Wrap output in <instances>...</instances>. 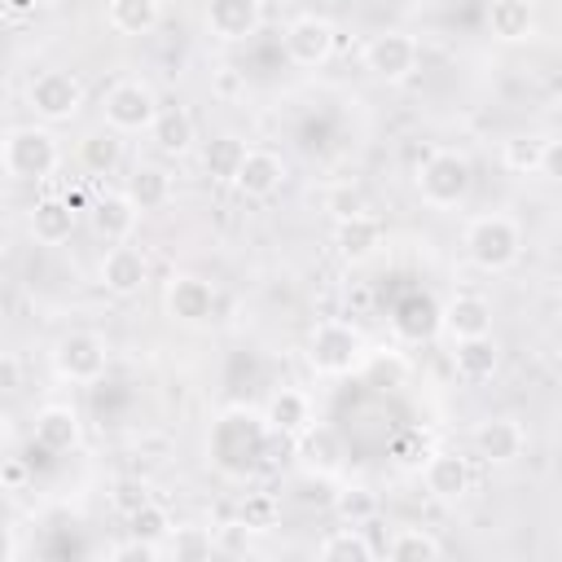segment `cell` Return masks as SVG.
Masks as SVG:
<instances>
[{"mask_svg": "<svg viewBox=\"0 0 562 562\" xmlns=\"http://www.w3.org/2000/svg\"><path fill=\"white\" fill-rule=\"evenodd\" d=\"M334 44H338V31H334V22L329 18H321V13H299V18H290L285 22V31H281V48H285V57L294 61V66H325L329 57H334Z\"/></svg>", "mask_w": 562, "mask_h": 562, "instance_id": "9c48e42d", "label": "cell"}, {"mask_svg": "<svg viewBox=\"0 0 562 562\" xmlns=\"http://www.w3.org/2000/svg\"><path fill=\"white\" fill-rule=\"evenodd\" d=\"M105 558H110V562H158V558H162V544L140 540V536H127L123 544L105 549Z\"/></svg>", "mask_w": 562, "mask_h": 562, "instance_id": "ab89813d", "label": "cell"}, {"mask_svg": "<svg viewBox=\"0 0 562 562\" xmlns=\"http://www.w3.org/2000/svg\"><path fill=\"white\" fill-rule=\"evenodd\" d=\"M342 439H338V430L334 426H325V422H312L303 435H299V465L312 474V479H329V474H338L342 470Z\"/></svg>", "mask_w": 562, "mask_h": 562, "instance_id": "7402d4cb", "label": "cell"}, {"mask_svg": "<svg viewBox=\"0 0 562 562\" xmlns=\"http://www.w3.org/2000/svg\"><path fill=\"white\" fill-rule=\"evenodd\" d=\"M97 277L114 299H136L149 285V255L132 241H114V246H105Z\"/></svg>", "mask_w": 562, "mask_h": 562, "instance_id": "8fae6325", "label": "cell"}, {"mask_svg": "<svg viewBox=\"0 0 562 562\" xmlns=\"http://www.w3.org/2000/svg\"><path fill=\"white\" fill-rule=\"evenodd\" d=\"M417 198L435 211H457L474 193V167L461 149H430L413 171Z\"/></svg>", "mask_w": 562, "mask_h": 562, "instance_id": "3957f363", "label": "cell"}, {"mask_svg": "<svg viewBox=\"0 0 562 562\" xmlns=\"http://www.w3.org/2000/svg\"><path fill=\"white\" fill-rule=\"evenodd\" d=\"M149 501H154V496H149V487H145L140 479H119L114 492H110V505H114L123 518H132V514H136L140 505H149Z\"/></svg>", "mask_w": 562, "mask_h": 562, "instance_id": "74e56055", "label": "cell"}, {"mask_svg": "<svg viewBox=\"0 0 562 562\" xmlns=\"http://www.w3.org/2000/svg\"><path fill=\"white\" fill-rule=\"evenodd\" d=\"M382 241H386V228H382V220H378L373 211H360V215H351V220H338V228H334V250H338L347 263L373 259V255L382 250Z\"/></svg>", "mask_w": 562, "mask_h": 562, "instance_id": "ffe728a7", "label": "cell"}, {"mask_svg": "<svg viewBox=\"0 0 562 562\" xmlns=\"http://www.w3.org/2000/svg\"><path fill=\"white\" fill-rule=\"evenodd\" d=\"M26 105L40 123L57 127V123H70L79 110H83V83L75 70H40L31 83H26Z\"/></svg>", "mask_w": 562, "mask_h": 562, "instance_id": "ba28073f", "label": "cell"}, {"mask_svg": "<svg viewBox=\"0 0 562 562\" xmlns=\"http://www.w3.org/2000/svg\"><path fill=\"white\" fill-rule=\"evenodd\" d=\"M158 92H154V83L149 79H136V75H127V79H119V83H110L105 88V97H101V119L114 127V132H149L154 127V119H158Z\"/></svg>", "mask_w": 562, "mask_h": 562, "instance_id": "52a82bcc", "label": "cell"}, {"mask_svg": "<svg viewBox=\"0 0 562 562\" xmlns=\"http://www.w3.org/2000/svg\"><path fill=\"white\" fill-rule=\"evenodd\" d=\"M140 215H145V211L132 202V193H127V189H114V193H101V198L88 206V228H92V237L105 241V246L132 241Z\"/></svg>", "mask_w": 562, "mask_h": 562, "instance_id": "5bb4252c", "label": "cell"}, {"mask_svg": "<svg viewBox=\"0 0 562 562\" xmlns=\"http://www.w3.org/2000/svg\"><path fill=\"white\" fill-rule=\"evenodd\" d=\"M325 206L334 211V220H351V215L369 211V206H364V193H360L356 184H338V189H329V193H325Z\"/></svg>", "mask_w": 562, "mask_h": 562, "instance_id": "60d3db41", "label": "cell"}, {"mask_svg": "<svg viewBox=\"0 0 562 562\" xmlns=\"http://www.w3.org/2000/svg\"><path fill=\"white\" fill-rule=\"evenodd\" d=\"M391 329L404 338V342H426L443 329V307L426 294H404L391 312Z\"/></svg>", "mask_w": 562, "mask_h": 562, "instance_id": "cb8c5ba5", "label": "cell"}, {"mask_svg": "<svg viewBox=\"0 0 562 562\" xmlns=\"http://www.w3.org/2000/svg\"><path fill=\"white\" fill-rule=\"evenodd\" d=\"M171 514L158 505V501H149V505H140L132 518H127V531L132 536H140V540H154V544H162L167 536H171Z\"/></svg>", "mask_w": 562, "mask_h": 562, "instance_id": "8d00e7d4", "label": "cell"}, {"mask_svg": "<svg viewBox=\"0 0 562 562\" xmlns=\"http://www.w3.org/2000/svg\"><path fill=\"white\" fill-rule=\"evenodd\" d=\"M149 140H154V149L162 158H184L193 149V140H198V123H193V114L184 105H162L154 127H149Z\"/></svg>", "mask_w": 562, "mask_h": 562, "instance_id": "d4e9b609", "label": "cell"}, {"mask_svg": "<svg viewBox=\"0 0 562 562\" xmlns=\"http://www.w3.org/2000/svg\"><path fill=\"white\" fill-rule=\"evenodd\" d=\"M422 483L435 501L443 505H457L465 501V492L474 487V470H470V457L461 452H430L426 465H422Z\"/></svg>", "mask_w": 562, "mask_h": 562, "instance_id": "2e32d148", "label": "cell"}, {"mask_svg": "<svg viewBox=\"0 0 562 562\" xmlns=\"http://www.w3.org/2000/svg\"><path fill=\"white\" fill-rule=\"evenodd\" d=\"M334 509H338V518H342V522L364 527V522L378 514V496H373L364 483H351V487L334 492Z\"/></svg>", "mask_w": 562, "mask_h": 562, "instance_id": "d590c367", "label": "cell"}, {"mask_svg": "<svg viewBox=\"0 0 562 562\" xmlns=\"http://www.w3.org/2000/svg\"><path fill=\"white\" fill-rule=\"evenodd\" d=\"M452 369L465 386H483L496 378L501 369V347L492 334H479V338H457L452 342Z\"/></svg>", "mask_w": 562, "mask_h": 562, "instance_id": "603a6c76", "label": "cell"}, {"mask_svg": "<svg viewBox=\"0 0 562 562\" xmlns=\"http://www.w3.org/2000/svg\"><path fill=\"white\" fill-rule=\"evenodd\" d=\"M470 263L479 272H509L522 255V224L505 211H487V215H474L465 224V237H461Z\"/></svg>", "mask_w": 562, "mask_h": 562, "instance_id": "277c9868", "label": "cell"}, {"mask_svg": "<svg viewBox=\"0 0 562 562\" xmlns=\"http://www.w3.org/2000/svg\"><path fill=\"white\" fill-rule=\"evenodd\" d=\"M31 4H53V0H31Z\"/></svg>", "mask_w": 562, "mask_h": 562, "instance_id": "7dc6e473", "label": "cell"}, {"mask_svg": "<svg viewBox=\"0 0 562 562\" xmlns=\"http://www.w3.org/2000/svg\"><path fill=\"white\" fill-rule=\"evenodd\" d=\"M211 553H220V544L206 527H171V536L162 540V558L171 562H206Z\"/></svg>", "mask_w": 562, "mask_h": 562, "instance_id": "836d02e7", "label": "cell"}, {"mask_svg": "<svg viewBox=\"0 0 562 562\" xmlns=\"http://www.w3.org/2000/svg\"><path fill=\"white\" fill-rule=\"evenodd\" d=\"M0 162H4V176L9 180H22V184H40L48 176H57L61 167V145L53 136L48 123H18L4 132V149H0Z\"/></svg>", "mask_w": 562, "mask_h": 562, "instance_id": "7a4b0ae2", "label": "cell"}, {"mask_svg": "<svg viewBox=\"0 0 562 562\" xmlns=\"http://www.w3.org/2000/svg\"><path fill=\"white\" fill-rule=\"evenodd\" d=\"M470 448H474V457H483L487 465H509V461H518V457L527 452V430H522L518 417L496 413V417L474 422Z\"/></svg>", "mask_w": 562, "mask_h": 562, "instance_id": "7c38bea8", "label": "cell"}, {"mask_svg": "<svg viewBox=\"0 0 562 562\" xmlns=\"http://www.w3.org/2000/svg\"><path fill=\"white\" fill-rule=\"evenodd\" d=\"M202 22L220 44H246L263 26V0H206Z\"/></svg>", "mask_w": 562, "mask_h": 562, "instance_id": "4fadbf2b", "label": "cell"}, {"mask_svg": "<svg viewBox=\"0 0 562 562\" xmlns=\"http://www.w3.org/2000/svg\"><path fill=\"white\" fill-rule=\"evenodd\" d=\"M246 154H250V145H246L241 136L220 132V136H211V140L202 145V171H206L211 180H220V184H233L237 171H241V162H246Z\"/></svg>", "mask_w": 562, "mask_h": 562, "instance_id": "f546056e", "label": "cell"}, {"mask_svg": "<svg viewBox=\"0 0 562 562\" xmlns=\"http://www.w3.org/2000/svg\"><path fill=\"white\" fill-rule=\"evenodd\" d=\"M79 162H83V171H92V176H114V171L123 167V132H114L110 123L92 127V132L79 140Z\"/></svg>", "mask_w": 562, "mask_h": 562, "instance_id": "f1b7e54d", "label": "cell"}, {"mask_svg": "<svg viewBox=\"0 0 562 562\" xmlns=\"http://www.w3.org/2000/svg\"><path fill=\"white\" fill-rule=\"evenodd\" d=\"M0 378H4V391H18V360H13V356H4Z\"/></svg>", "mask_w": 562, "mask_h": 562, "instance_id": "f6af8a7d", "label": "cell"}, {"mask_svg": "<svg viewBox=\"0 0 562 562\" xmlns=\"http://www.w3.org/2000/svg\"><path fill=\"white\" fill-rule=\"evenodd\" d=\"M382 553L395 558V562H435V558H443V540L430 536V531H422V527H400L382 544Z\"/></svg>", "mask_w": 562, "mask_h": 562, "instance_id": "d6a6232c", "label": "cell"}, {"mask_svg": "<svg viewBox=\"0 0 562 562\" xmlns=\"http://www.w3.org/2000/svg\"><path fill=\"white\" fill-rule=\"evenodd\" d=\"M369 360V338L351 321H321L307 334V364L321 378H347Z\"/></svg>", "mask_w": 562, "mask_h": 562, "instance_id": "5b68a950", "label": "cell"}, {"mask_svg": "<svg viewBox=\"0 0 562 562\" xmlns=\"http://www.w3.org/2000/svg\"><path fill=\"white\" fill-rule=\"evenodd\" d=\"M540 176L562 184V140H544V162H540Z\"/></svg>", "mask_w": 562, "mask_h": 562, "instance_id": "7bdbcfd3", "label": "cell"}, {"mask_svg": "<svg viewBox=\"0 0 562 562\" xmlns=\"http://www.w3.org/2000/svg\"><path fill=\"white\" fill-rule=\"evenodd\" d=\"M281 184H285V158L272 154V149H255V145H250V154H246V162H241L233 189H237L246 202H268V198L281 193Z\"/></svg>", "mask_w": 562, "mask_h": 562, "instance_id": "e0dca14e", "label": "cell"}, {"mask_svg": "<svg viewBox=\"0 0 562 562\" xmlns=\"http://www.w3.org/2000/svg\"><path fill=\"white\" fill-rule=\"evenodd\" d=\"M558 316H562V294H558Z\"/></svg>", "mask_w": 562, "mask_h": 562, "instance_id": "bcb514c9", "label": "cell"}, {"mask_svg": "<svg viewBox=\"0 0 562 562\" xmlns=\"http://www.w3.org/2000/svg\"><path fill=\"white\" fill-rule=\"evenodd\" d=\"M75 228H79V206L70 198L48 193V198L31 202V211H26V233L40 246H61V241H70Z\"/></svg>", "mask_w": 562, "mask_h": 562, "instance_id": "ac0fdd59", "label": "cell"}, {"mask_svg": "<svg viewBox=\"0 0 562 562\" xmlns=\"http://www.w3.org/2000/svg\"><path fill=\"white\" fill-rule=\"evenodd\" d=\"M79 435H83V422L70 404H44L35 413V430H31V443L48 457H61L70 448H79Z\"/></svg>", "mask_w": 562, "mask_h": 562, "instance_id": "d6986e66", "label": "cell"}, {"mask_svg": "<svg viewBox=\"0 0 562 562\" xmlns=\"http://www.w3.org/2000/svg\"><path fill=\"white\" fill-rule=\"evenodd\" d=\"M263 417H268L272 435H281V439H299V435L316 422V413H312V395L299 391V386H277V391L268 395V404H263Z\"/></svg>", "mask_w": 562, "mask_h": 562, "instance_id": "44dd1931", "label": "cell"}, {"mask_svg": "<svg viewBox=\"0 0 562 562\" xmlns=\"http://www.w3.org/2000/svg\"><path fill=\"white\" fill-rule=\"evenodd\" d=\"M162 18V0H105V22L114 35H149Z\"/></svg>", "mask_w": 562, "mask_h": 562, "instance_id": "4dcf8cb0", "label": "cell"}, {"mask_svg": "<svg viewBox=\"0 0 562 562\" xmlns=\"http://www.w3.org/2000/svg\"><path fill=\"white\" fill-rule=\"evenodd\" d=\"M123 189L132 193V202H136L140 211H162V206H171V198H176V176H171L162 162H136Z\"/></svg>", "mask_w": 562, "mask_h": 562, "instance_id": "4316f807", "label": "cell"}, {"mask_svg": "<svg viewBox=\"0 0 562 562\" xmlns=\"http://www.w3.org/2000/svg\"><path fill=\"white\" fill-rule=\"evenodd\" d=\"M241 522H246L250 531H268V527L277 522V501H272L268 492L246 496V505H241Z\"/></svg>", "mask_w": 562, "mask_h": 562, "instance_id": "f35d334b", "label": "cell"}, {"mask_svg": "<svg viewBox=\"0 0 562 562\" xmlns=\"http://www.w3.org/2000/svg\"><path fill=\"white\" fill-rule=\"evenodd\" d=\"M417 40L408 31H382L364 44V70L378 79V83H404L413 79L417 70Z\"/></svg>", "mask_w": 562, "mask_h": 562, "instance_id": "30bf717a", "label": "cell"}, {"mask_svg": "<svg viewBox=\"0 0 562 562\" xmlns=\"http://www.w3.org/2000/svg\"><path fill=\"white\" fill-rule=\"evenodd\" d=\"M272 426L263 413L246 408V404H233L224 408L211 430H206V461L224 474V479H250L263 457H268V443H272Z\"/></svg>", "mask_w": 562, "mask_h": 562, "instance_id": "6da1fadb", "label": "cell"}, {"mask_svg": "<svg viewBox=\"0 0 562 562\" xmlns=\"http://www.w3.org/2000/svg\"><path fill=\"white\" fill-rule=\"evenodd\" d=\"M501 162H505V171H514V176H540L544 136H509V140L501 145Z\"/></svg>", "mask_w": 562, "mask_h": 562, "instance_id": "e575fe53", "label": "cell"}, {"mask_svg": "<svg viewBox=\"0 0 562 562\" xmlns=\"http://www.w3.org/2000/svg\"><path fill=\"white\" fill-rule=\"evenodd\" d=\"M443 334L457 338H479L492 334V303L483 294H457L443 303Z\"/></svg>", "mask_w": 562, "mask_h": 562, "instance_id": "83f0119b", "label": "cell"}, {"mask_svg": "<svg viewBox=\"0 0 562 562\" xmlns=\"http://www.w3.org/2000/svg\"><path fill=\"white\" fill-rule=\"evenodd\" d=\"M22 479H26V465H22V461H9V465H4V483H9V492H18Z\"/></svg>", "mask_w": 562, "mask_h": 562, "instance_id": "ee69618b", "label": "cell"}, {"mask_svg": "<svg viewBox=\"0 0 562 562\" xmlns=\"http://www.w3.org/2000/svg\"><path fill=\"white\" fill-rule=\"evenodd\" d=\"M167 316L180 321V325H206L215 316V285L206 277H193V272H180L167 281Z\"/></svg>", "mask_w": 562, "mask_h": 562, "instance_id": "9a60e30c", "label": "cell"}, {"mask_svg": "<svg viewBox=\"0 0 562 562\" xmlns=\"http://www.w3.org/2000/svg\"><path fill=\"white\" fill-rule=\"evenodd\" d=\"M53 373L70 386H88V382H101L105 378V364H110V342L97 334V329H66L57 342H53Z\"/></svg>", "mask_w": 562, "mask_h": 562, "instance_id": "8992f818", "label": "cell"}, {"mask_svg": "<svg viewBox=\"0 0 562 562\" xmlns=\"http://www.w3.org/2000/svg\"><path fill=\"white\" fill-rule=\"evenodd\" d=\"M215 544H220V553L241 558V553H250V527L246 522H228V527L215 531Z\"/></svg>", "mask_w": 562, "mask_h": 562, "instance_id": "b9f144b4", "label": "cell"}, {"mask_svg": "<svg viewBox=\"0 0 562 562\" xmlns=\"http://www.w3.org/2000/svg\"><path fill=\"white\" fill-rule=\"evenodd\" d=\"M487 35L501 44H522L536 35V0H487Z\"/></svg>", "mask_w": 562, "mask_h": 562, "instance_id": "484cf974", "label": "cell"}, {"mask_svg": "<svg viewBox=\"0 0 562 562\" xmlns=\"http://www.w3.org/2000/svg\"><path fill=\"white\" fill-rule=\"evenodd\" d=\"M316 558L321 562H373L378 558V549H373V540L364 536V527H334L329 536H321V544H316Z\"/></svg>", "mask_w": 562, "mask_h": 562, "instance_id": "1f68e13d", "label": "cell"}]
</instances>
